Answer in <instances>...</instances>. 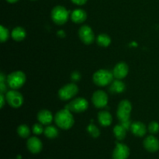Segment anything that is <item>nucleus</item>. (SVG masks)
Listing matches in <instances>:
<instances>
[{
	"mask_svg": "<svg viewBox=\"0 0 159 159\" xmlns=\"http://www.w3.org/2000/svg\"><path fill=\"white\" fill-rule=\"evenodd\" d=\"M120 124L124 127L127 130H128L129 129H130V127H131V122H130V120H124V121H120Z\"/></svg>",
	"mask_w": 159,
	"mask_h": 159,
	"instance_id": "nucleus-29",
	"label": "nucleus"
},
{
	"mask_svg": "<svg viewBox=\"0 0 159 159\" xmlns=\"http://www.w3.org/2000/svg\"><path fill=\"white\" fill-rule=\"evenodd\" d=\"M113 74L109 70L100 69L93 75V82L98 86H106L113 81Z\"/></svg>",
	"mask_w": 159,
	"mask_h": 159,
	"instance_id": "nucleus-2",
	"label": "nucleus"
},
{
	"mask_svg": "<svg viewBox=\"0 0 159 159\" xmlns=\"http://www.w3.org/2000/svg\"><path fill=\"white\" fill-rule=\"evenodd\" d=\"M79 35L81 40L85 44H90L94 40V33L90 26L84 25L79 29Z\"/></svg>",
	"mask_w": 159,
	"mask_h": 159,
	"instance_id": "nucleus-10",
	"label": "nucleus"
},
{
	"mask_svg": "<svg viewBox=\"0 0 159 159\" xmlns=\"http://www.w3.org/2000/svg\"><path fill=\"white\" fill-rule=\"evenodd\" d=\"M130 130H131L132 133L138 137H143L145 135L146 132H147V129H146L145 125L143 123L139 122H134L132 123L131 127H130Z\"/></svg>",
	"mask_w": 159,
	"mask_h": 159,
	"instance_id": "nucleus-15",
	"label": "nucleus"
},
{
	"mask_svg": "<svg viewBox=\"0 0 159 159\" xmlns=\"http://www.w3.org/2000/svg\"><path fill=\"white\" fill-rule=\"evenodd\" d=\"M5 79H6V78H5L3 73H1V75H0V82H4Z\"/></svg>",
	"mask_w": 159,
	"mask_h": 159,
	"instance_id": "nucleus-35",
	"label": "nucleus"
},
{
	"mask_svg": "<svg viewBox=\"0 0 159 159\" xmlns=\"http://www.w3.org/2000/svg\"><path fill=\"white\" fill-rule=\"evenodd\" d=\"M87 130L89 131V134L91 135L93 138H98L100 134V131L98 129V127L96 126H95L94 124H89L87 127Z\"/></svg>",
	"mask_w": 159,
	"mask_h": 159,
	"instance_id": "nucleus-25",
	"label": "nucleus"
},
{
	"mask_svg": "<svg viewBox=\"0 0 159 159\" xmlns=\"http://www.w3.org/2000/svg\"><path fill=\"white\" fill-rule=\"evenodd\" d=\"M27 145V148L31 153L33 154H37L40 152L42 150V142L39 138H36V137H32V138H29L26 143Z\"/></svg>",
	"mask_w": 159,
	"mask_h": 159,
	"instance_id": "nucleus-14",
	"label": "nucleus"
},
{
	"mask_svg": "<svg viewBox=\"0 0 159 159\" xmlns=\"http://www.w3.org/2000/svg\"><path fill=\"white\" fill-rule=\"evenodd\" d=\"M87 1H88V0H71V2H72L74 4L78 5V6H82V5L85 4Z\"/></svg>",
	"mask_w": 159,
	"mask_h": 159,
	"instance_id": "nucleus-31",
	"label": "nucleus"
},
{
	"mask_svg": "<svg viewBox=\"0 0 159 159\" xmlns=\"http://www.w3.org/2000/svg\"><path fill=\"white\" fill-rule=\"evenodd\" d=\"M37 119L39 122L43 125H48L52 122L53 116L50 111L48 110H42L37 114Z\"/></svg>",
	"mask_w": 159,
	"mask_h": 159,
	"instance_id": "nucleus-16",
	"label": "nucleus"
},
{
	"mask_svg": "<svg viewBox=\"0 0 159 159\" xmlns=\"http://www.w3.org/2000/svg\"><path fill=\"white\" fill-rule=\"evenodd\" d=\"M5 99H6V98H5L4 96H3V94L0 95V101H1L0 107H1V108H2L3 106H4V104H5Z\"/></svg>",
	"mask_w": 159,
	"mask_h": 159,
	"instance_id": "nucleus-33",
	"label": "nucleus"
},
{
	"mask_svg": "<svg viewBox=\"0 0 159 159\" xmlns=\"http://www.w3.org/2000/svg\"><path fill=\"white\" fill-rule=\"evenodd\" d=\"M111 43V39L107 34H100L97 37V43L101 47L107 48Z\"/></svg>",
	"mask_w": 159,
	"mask_h": 159,
	"instance_id": "nucleus-22",
	"label": "nucleus"
},
{
	"mask_svg": "<svg viewBox=\"0 0 159 159\" xmlns=\"http://www.w3.org/2000/svg\"><path fill=\"white\" fill-rule=\"evenodd\" d=\"M144 146L149 152H156L159 150L158 139L152 135L147 137L144 141Z\"/></svg>",
	"mask_w": 159,
	"mask_h": 159,
	"instance_id": "nucleus-13",
	"label": "nucleus"
},
{
	"mask_svg": "<svg viewBox=\"0 0 159 159\" xmlns=\"http://www.w3.org/2000/svg\"><path fill=\"white\" fill-rule=\"evenodd\" d=\"M125 89V84L120 79L115 80L110 85V91L113 93H121Z\"/></svg>",
	"mask_w": 159,
	"mask_h": 159,
	"instance_id": "nucleus-20",
	"label": "nucleus"
},
{
	"mask_svg": "<svg viewBox=\"0 0 159 159\" xmlns=\"http://www.w3.org/2000/svg\"><path fill=\"white\" fill-rule=\"evenodd\" d=\"M79 92V88L74 83L68 84L62 87L58 92V96L61 100H68L74 97Z\"/></svg>",
	"mask_w": 159,
	"mask_h": 159,
	"instance_id": "nucleus-6",
	"label": "nucleus"
},
{
	"mask_svg": "<svg viewBox=\"0 0 159 159\" xmlns=\"http://www.w3.org/2000/svg\"><path fill=\"white\" fill-rule=\"evenodd\" d=\"M128 71L129 68L127 64L124 62H120L114 67L113 74L116 79H122L127 75Z\"/></svg>",
	"mask_w": 159,
	"mask_h": 159,
	"instance_id": "nucleus-12",
	"label": "nucleus"
},
{
	"mask_svg": "<svg viewBox=\"0 0 159 159\" xmlns=\"http://www.w3.org/2000/svg\"><path fill=\"white\" fill-rule=\"evenodd\" d=\"M129 155V148L126 144L118 143L113 152V159H127Z\"/></svg>",
	"mask_w": 159,
	"mask_h": 159,
	"instance_id": "nucleus-11",
	"label": "nucleus"
},
{
	"mask_svg": "<svg viewBox=\"0 0 159 159\" xmlns=\"http://www.w3.org/2000/svg\"><path fill=\"white\" fill-rule=\"evenodd\" d=\"M81 75L80 74H79L78 71H74V72L72 73V75H71V79L74 81H78L79 79H80Z\"/></svg>",
	"mask_w": 159,
	"mask_h": 159,
	"instance_id": "nucleus-30",
	"label": "nucleus"
},
{
	"mask_svg": "<svg viewBox=\"0 0 159 159\" xmlns=\"http://www.w3.org/2000/svg\"><path fill=\"white\" fill-rule=\"evenodd\" d=\"M113 133H114V135L116 138V139L119 140V141H122V140L125 138L127 130L120 124L118 125L115 126V127L113 128Z\"/></svg>",
	"mask_w": 159,
	"mask_h": 159,
	"instance_id": "nucleus-21",
	"label": "nucleus"
},
{
	"mask_svg": "<svg viewBox=\"0 0 159 159\" xmlns=\"http://www.w3.org/2000/svg\"><path fill=\"white\" fill-rule=\"evenodd\" d=\"M26 31L23 29V27H20V26H17L15 29L12 30V37L13 38L14 40L16 41H21L23 39L26 37Z\"/></svg>",
	"mask_w": 159,
	"mask_h": 159,
	"instance_id": "nucleus-19",
	"label": "nucleus"
},
{
	"mask_svg": "<svg viewBox=\"0 0 159 159\" xmlns=\"http://www.w3.org/2000/svg\"><path fill=\"white\" fill-rule=\"evenodd\" d=\"M6 100L10 107L18 108L21 107L23 102V98L21 93L16 90H11L6 94Z\"/></svg>",
	"mask_w": 159,
	"mask_h": 159,
	"instance_id": "nucleus-7",
	"label": "nucleus"
},
{
	"mask_svg": "<svg viewBox=\"0 0 159 159\" xmlns=\"http://www.w3.org/2000/svg\"><path fill=\"white\" fill-rule=\"evenodd\" d=\"M17 133H18V134L20 135L21 138H26L30 136V128L27 126L25 125V124H23V125H20V127L17 128Z\"/></svg>",
	"mask_w": 159,
	"mask_h": 159,
	"instance_id": "nucleus-24",
	"label": "nucleus"
},
{
	"mask_svg": "<svg viewBox=\"0 0 159 159\" xmlns=\"http://www.w3.org/2000/svg\"><path fill=\"white\" fill-rule=\"evenodd\" d=\"M33 132H34V134H35L37 135L41 134L43 132V127H42L41 124H34V127H33Z\"/></svg>",
	"mask_w": 159,
	"mask_h": 159,
	"instance_id": "nucleus-28",
	"label": "nucleus"
},
{
	"mask_svg": "<svg viewBox=\"0 0 159 159\" xmlns=\"http://www.w3.org/2000/svg\"><path fill=\"white\" fill-rule=\"evenodd\" d=\"M6 89H7V87H6L5 82H0V90H1V94L6 93Z\"/></svg>",
	"mask_w": 159,
	"mask_h": 159,
	"instance_id": "nucleus-32",
	"label": "nucleus"
},
{
	"mask_svg": "<svg viewBox=\"0 0 159 159\" xmlns=\"http://www.w3.org/2000/svg\"><path fill=\"white\" fill-rule=\"evenodd\" d=\"M148 130L151 134H157L159 131V124L158 122H155V121H153V122L150 123V124L148 125Z\"/></svg>",
	"mask_w": 159,
	"mask_h": 159,
	"instance_id": "nucleus-27",
	"label": "nucleus"
},
{
	"mask_svg": "<svg viewBox=\"0 0 159 159\" xmlns=\"http://www.w3.org/2000/svg\"><path fill=\"white\" fill-rule=\"evenodd\" d=\"M8 85L13 89H20L26 82V75L23 71H17L10 73L6 79Z\"/></svg>",
	"mask_w": 159,
	"mask_h": 159,
	"instance_id": "nucleus-3",
	"label": "nucleus"
},
{
	"mask_svg": "<svg viewBox=\"0 0 159 159\" xmlns=\"http://www.w3.org/2000/svg\"><path fill=\"white\" fill-rule=\"evenodd\" d=\"M69 12L64 6H55L51 11V18L53 21L57 25H62L68 20Z\"/></svg>",
	"mask_w": 159,
	"mask_h": 159,
	"instance_id": "nucleus-4",
	"label": "nucleus"
},
{
	"mask_svg": "<svg viewBox=\"0 0 159 159\" xmlns=\"http://www.w3.org/2000/svg\"><path fill=\"white\" fill-rule=\"evenodd\" d=\"M92 100L96 107L103 108V107H107V103H108V96L105 92L102 91V90H98L93 93Z\"/></svg>",
	"mask_w": 159,
	"mask_h": 159,
	"instance_id": "nucleus-9",
	"label": "nucleus"
},
{
	"mask_svg": "<svg viewBox=\"0 0 159 159\" xmlns=\"http://www.w3.org/2000/svg\"><path fill=\"white\" fill-rule=\"evenodd\" d=\"M131 110V103L128 100H122L120 102L117 108V112H116L117 118L119 119L120 122L130 120Z\"/></svg>",
	"mask_w": 159,
	"mask_h": 159,
	"instance_id": "nucleus-5",
	"label": "nucleus"
},
{
	"mask_svg": "<svg viewBox=\"0 0 159 159\" xmlns=\"http://www.w3.org/2000/svg\"><path fill=\"white\" fill-rule=\"evenodd\" d=\"M44 134L47 138L53 139V138H55L57 137L58 130L54 126H48L44 129Z\"/></svg>",
	"mask_w": 159,
	"mask_h": 159,
	"instance_id": "nucleus-23",
	"label": "nucleus"
},
{
	"mask_svg": "<svg viewBox=\"0 0 159 159\" xmlns=\"http://www.w3.org/2000/svg\"><path fill=\"white\" fill-rule=\"evenodd\" d=\"M54 121L57 127L63 130H68L74 124V118L71 111L67 109L61 110L56 113Z\"/></svg>",
	"mask_w": 159,
	"mask_h": 159,
	"instance_id": "nucleus-1",
	"label": "nucleus"
},
{
	"mask_svg": "<svg viewBox=\"0 0 159 159\" xmlns=\"http://www.w3.org/2000/svg\"><path fill=\"white\" fill-rule=\"evenodd\" d=\"M57 35H58L60 37H64L65 36V34L63 30H60L58 31V33H57Z\"/></svg>",
	"mask_w": 159,
	"mask_h": 159,
	"instance_id": "nucleus-34",
	"label": "nucleus"
},
{
	"mask_svg": "<svg viewBox=\"0 0 159 159\" xmlns=\"http://www.w3.org/2000/svg\"><path fill=\"white\" fill-rule=\"evenodd\" d=\"M89 107L87 100L84 98H77L71 101L68 106H66L67 110L75 113H81L84 112Z\"/></svg>",
	"mask_w": 159,
	"mask_h": 159,
	"instance_id": "nucleus-8",
	"label": "nucleus"
},
{
	"mask_svg": "<svg viewBox=\"0 0 159 159\" xmlns=\"http://www.w3.org/2000/svg\"><path fill=\"white\" fill-rule=\"evenodd\" d=\"M98 120L99 124L103 127H108L112 123V116L109 112L101 111L98 113Z\"/></svg>",
	"mask_w": 159,
	"mask_h": 159,
	"instance_id": "nucleus-18",
	"label": "nucleus"
},
{
	"mask_svg": "<svg viewBox=\"0 0 159 159\" xmlns=\"http://www.w3.org/2000/svg\"><path fill=\"white\" fill-rule=\"evenodd\" d=\"M6 1L9 3H15L16 2H18L19 0H6Z\"/></svg>",
	"mask_w": 159,
	"mask_h": 159,
	"instance_id": "nucleus-36",
	"label": "nucleus"
},
{
	"mask_svg": "<svg viewBox=\"0 0 159 159\" xmlns=\"http://www.w3.org/2000/svg\"><path fill=\"white\" fill-rule=\"evenodd\" d=\"M71 18L74 23H82L86 20L87 14L83 9H75V10L71 12Z\"/></svg>",
	"mask_w": 159,
	"mask_h": 159,
	"instance_id": "nucleus-17",
	"label": "nucleus"
},
{
	"mask_svg": "<svg viewBox=\"0 0 159 159\" xmlns=\"http://www.w3.org/2000/svg\"><path fill=\"white\" fill-rule=\"evenodd\" d=\"M9 37V30L3 26H1V27H0V40H1L2 43H4L5 41H6Z\"/></svg>",
	"mask_w": 159,
	"mask_h": 159,
	"instance_id": "nucleus-26",
	"label": "nucleus"
}]
</instances>
